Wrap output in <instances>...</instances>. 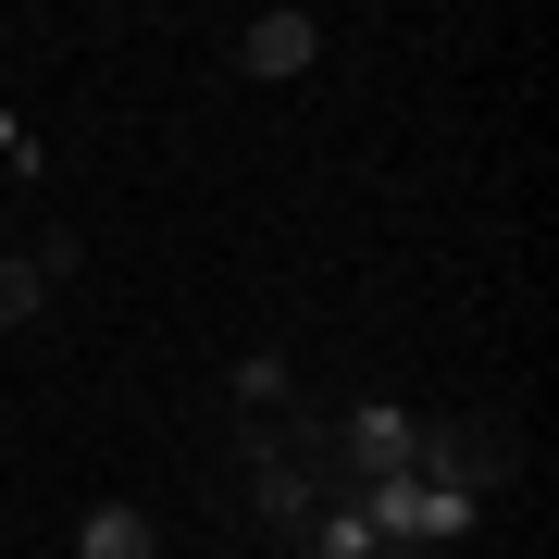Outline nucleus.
I'll return each mask as SVG.
<instances>
[{
	"label": "nucleus",
	"mask_w": 559,
	"mask_h": 559,
	"mask_svg": "<svg viewBox=\"0 0 559 559\" xmlns=\"http://www.w3.org/2000/svg\"><path fill=\"white\" fill-rule=\"evenodd\" d=\"M336 460H348V485H399L423 460V423L399 399H360V411H336Z\"/></svg>",
	"instance_id": "4"
},
{
	"label": "nucleus",
	"mask_w": 559,
	"mask_h": 559,
	"mask_svg": "<svg viewBox=\"0 0 559 559\" xmlns=\"http://www.w3.org/2000/svg\"><path fill=\"white\" fill-rule=\"evenodd\" d=\"M360 522H373V547H448V535H473V498H448V485H360Z\"/></svg>",
	"instance_id": "3"
},
{
	"label": "nucleus",
	"mask_w": 559,
	"mask_h": 559,
	"mask_svg": "<svg viewBox=\"0 0 559 559\" xmlns=\"http://www.w3.org/2000/svg\"><path fill=\"white\" fill-rule=\"evenodd\" d=\"M150 547H162V535H150V522H138V510H124V498H100V510H87V522H75V547H62V559H150Z\"/></svg>",
	"instance_id": "6"
},
{
	"label": "nucleus",
	"mask_w": 559,
	"mask_h": 559,
	"mask_svg": "<svg viewBox=\"0 0 559 559\" xmlns=\"http://www.w3.org/2000/svg\"><path fill=\"white\" fill-rule=\"evenodd\" d=\"M0 175H38V138H25L13 112H0Z\"/></svg>",
	"instance_id": "9"
},
{
	"label": "nucleus",
	"mask_w": 559,
	"mask_h": 559,
	"mask_svg": "<svg viewBox=\"0 0 559 559\" xmlns=\"http://www.w3.org/2000/svg\"><path fill=\"white\" fill-rule=\"evenodd\" d=\"M237 460H249V510L274 522V535H311V522L336 510V485H348L336 423H323V411H274V423H249Z\"/></svg>",
	"instance_id": "1"
},
{
	"label": "nucleus",
	"mask_w": 559,
	"mask_h": 559,
	"mask_svg": "<svg viewBox=\"0 0 559 559\" xmlns=\"http://www.w3.org/2000/svg\"><path fill=\"white\" fill-rule=\"evenodd\" d=\"M311 62H323V25L299 13V0H274V13H249V25H237V75L286 87V75H311Z\"/></svg>",
	"instance_id": "5"
},
{
	"label": "nucleus",
	"mask_w": 559,
	"mask_h": 559,
	"mask_svg": "<svg viewBox=\"0 0 559 559\" xmlns=\"http://www.w3.org/2000/svg\"><path fill=\"white\" fill-rule=\"evenodd\" d=\"M411 473L485 510V498H498V485L522 473V436H510V423H423V460H411Z\"/></svg>",
	"instance_id": "2"
},
{
	"label": "nucleus",
	"mask_w": 559,
	"mask_h": 559,
	"mask_svg": "<svg viewBox=\"0 0 559 559\" xmlns=\"http://www.w3.org/2000/svg\"><path fill=\"white\" fill-rule=\"evenodd\" d=\"M237 411H261V423H274V411H299V373H286L274 348H249V360H237Z\"/></svg>",
	"instance_id": "7"
},
{
	"label": "nucleus",
	"mask_w": 559,
	"mask_h": 559,
	"mask_svg": "<svg viewBox=\"0 0 559 559\" xmlns=\"http://www.w3.org/2000/svg\"><path fill=\"white\" fill-rule=\"evenodd\" d=\"M38 299H50V286H38V261H25V249H0V323H38Z\"/></svg>",
	"instance_id": "8"
}]
</instances>
